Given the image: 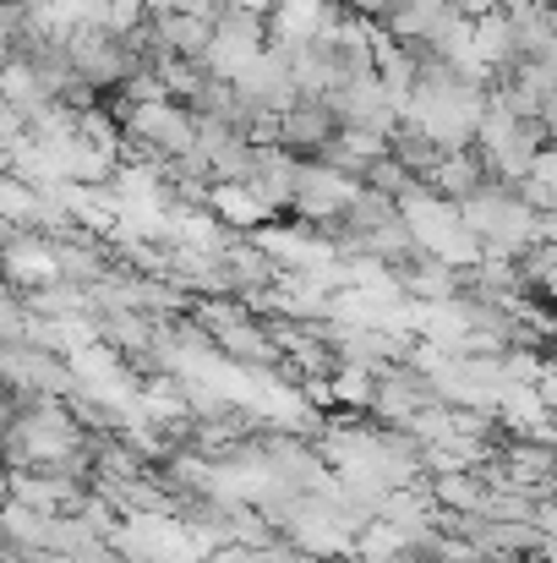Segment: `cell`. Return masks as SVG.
Instances as JSON below:
<instances>
[{
	"mask_svg": "<svg viewBox=\"0 0 557 563\" xmlns=\"http://www.w3.org/2000/svg\"><path fill=\"white\" fill-rule=\"evenodd\" d=\"M536 531H542V559L557 563V498H547V504L536 509Z\"/></svg>",
	"mask_w": 557,
	"mask_h": 563,
	"instance_id": "obj_1",
	"label": "cell"
}]
</instances>
